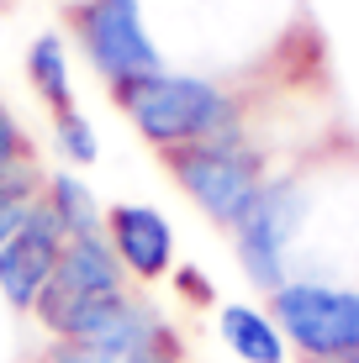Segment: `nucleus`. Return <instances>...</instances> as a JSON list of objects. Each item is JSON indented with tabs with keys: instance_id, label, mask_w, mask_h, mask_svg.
Masks as SVG:
<instances>
[{
	"instance_id": "obj_1",
	"label": "nucleus",
	"mask_w": 359,
	"mask_h": 363,
	"mask_svg": "<svg viewBox=\"0 0 359 363\" xmlns=\"http://www.w3.org/2000/svg\"><path fill=\"white\" fill-rule=\"evenodd\" d=\"M138 300H143L138 284L127 279V269H122L117 247L106 242V232H85V237L64 242L53 279H48V290L32 306V321L43 327L48 342L90 337V332L117 327Z\"/></svg>"
},
{
	"instance_id": "obj_2",
	"label": "nucleus",
	"mask_w": 359,
	"mask_h": 363,
	"mask_svg": "<svg viewBox=\"0 0 359 363\" xmlns=\"http://www.w3.org/2000/svg\"><path fill=\"white\" fill-rule=\"evenodd\" d=\"M117 111L132 121V132L143 137L154 153H175V147L206 143V137L243 132V100L227 84L206 79V74H175L159 69L148 79L117 84L111 90Z\"/></svg>"
},
{
	"instance_id": "obj_3",
	"label": "nucleus",
	"mask_w": 359,
	"mask_h": 363,
	"mask_svg": "<svg viewBox=\"0 0 359 363\" xmlns=\"http://www.w3.org/2000/svg\"><path fill=\"white\" fill-rule=\"evenodd\" d=\"M159 158H164L169 179L185 190V200L222 232L238 227L243 211L254 206V195L269 179V153L259 143H249L243 132L206 137V143L175 147V153H159Z\"/></svg>"
},
{
	"instance_id": "obj_4",
	"label": "nucleus",
	"mask_w": 359,
	"mask_h": 363,
	"mask_svg": "<svg viewBox=\"0 0 359 363\" xmlns=\"http://www.w3.org/2000/svg\"><path fill=\"white\" fill-rule=\"evenodd\" d=\"M269 316L301 363H333L359 353V290L328 279H286L269 295Z\"/></svg>"
},
{
	"instance_id": "obj_5",
	"label": "nucleus",
	"mask_w": 359,
	"mask_h": 363,
	"mask_svg": "<svg viewBox=\"0 0 359 363\" xmlns=\"http://www.w3.org/2000/svg\"><path fill=\"white\" fill-rule=\"evenodd\" d=\"M69 27L85 64L106 79V90L164 69V53L143 27V0H74Z\"/></svg>"
},
{
	"instance_id": "obj_6",
	"label": "nucleus",
	"mask_w": 359,
	"mask_h": 363,
	"mask_svg": "<svg viewBox=\"0 0 359 363\" xmlns=\"http://www.w3.org/2000/svg\"><path fill=\"white\" fill-rule=\"evenodd\" d=\"M306 211H312V195L291 174H269L264 190L254 195V206L243 211V221L232 227V253H238L254 290L275 295L286 284V253L296 232L306 227Z\"/></svg>"
},
{
	"instance_id": "obj_7",
	"label": "nucleus",
	"mask_w": 359,
	"mask_h": 363,
	"mask_svg": "<svg viewBox=\"0 0 359 363\" xmlns=\"http://www.w3.org/2000/svg\"><path fill=\"white\" fill-rule=\"evenodd\" d=\"M64 242H69V232L58 227V216L37 200L32 216L21 221V232L0 247V300H6L11 316H32L37 295L48 290V279H53V269H58Z\"/></svg>"
},
{
	"instance_id": "obj_8",
	"label": "nucleus",
	"mask_w": 359,
	"mask_h": 363,
	"mask_svg": "<svg viewBox=\"0 0 359 363\" xmlns=\"http://www.w3.org/2000/svg\"><path fill=\"white\" fill-rule=\"evenodd\" d=\"M106 242L117 247L127 279L138 284H164L175 274V227L159 206H143V200H117L106 206Z\"/></svg>"
},
{
	"instance_id": "obj_9",
	"label": "nucleus",
	"mask_w": 359,
	"mask_h": 363,
	"mask_svg": "<svg viewBox=\"0 0 359 363\" xmlns=\"http://www.w3.org/2000/svg\"><path fill=\"white\" fill-rule=\"evenodd\" d=\"M159 327H164L159 306H154V300H138L117 327L90 332V337H58V342H48L43 347V363H122L132 347H143Z\"/></svg>"
},
{
	"instance_id": "obj_10",
	"label": "nucleus",
	"mask_w": 359,
	"mask_h": 363,
	"mask_svg": "<svg viewBox=\"0 0 359 363\" xmlns=\"http://www.w3.org/2000/svg\"><path fill=\"white\" fill-rule=\"evenodd\" d=\"M217 337H222V347H227L232 358H243V363H286V353H291V342H286V332L275 327L269 306H243V300L222 306L217 311Z\"/></svg>"
},
{
	"instance_id": "obj_11",
	"label": "nucleus",
	"mask_w": 359,
	"mask_h": 363,
	"mask_svg": "<svg viewBox=\"0 0 359 363\" xmlns=\"http://www.w3.org/2000/svg\"><path fill=\"white\" fill-rule=\"evenodd\" d=\"M43 206L58 216V227L69 237H85V232H106V206L95 200L90 179H80V169H53L43 184Z\"/></svg>"
},
{
	"instance_id": "obj_12",
	"label": "nucleus",
	"mask_w": 359,
	"mask_h": 363,
	"mask_svg": "<svg viewBox=\"0 0 359 363\" xmlns=\"http://www.w3.org/2000/svg\"><path fill=\"white\" fill-rule=\"evenodd\" d=\"M27 84L37 90V100L48 106V116L74 106V69H69V48L58 32H37L27 48Z\"/></svg>"
},
{
	"instance_id": "obj_13",
	"label": "nucleus",
	"mask_w": 359,
	"mask_h": 363,
	"mask_svg": "<svg viewBox=\"0 0 359 363\" xmlns=\"http://www.w3.org/2000/svg\"><path fill=\"white\" fill-rule=\"evenodd\" d=\"M43 184H48V169L43 164H21L16 174L0 179V247L21 232V221L32 216V206L43 200Z\"/></svg>"
},
{
	"instance_id": "obj_14",
	"label": "nucleus",
	"mask_w": 359,
	"mask_h": 363,
	"mask_svg": "<svg viewBox=\"0 0 359 363\" xmlns=\"http://www.w3.org/2000/svg\"><path fill=\"white\" fill-rule=\"evenodd\" d=\"M53 153L64 158V169H90L101 158V137H95V121L85 116L80 106L58 111L53 116Z\"/></svg>"
},
{
	"instance_id": "obj_15",
	"label": "nucleus",
	"mask_w": 359,
	"mask_h": 363,
	"mask_svg": "<svg viewBox=\"0 0 359 363\" xmlns=\"http://www.w3.org/2000/svg\"><path fill=\"white\" fill-rule=\"evenodd\" d=\"M21 164H37V147H32L27 127H21V116L0 100V179H6V174H16Z\"/></svg>"
},
{
	"instance_id": "obj_16",
	"label": "nucleus",
	"mask_w": 359,
	"mask_h": 363,
	"mask_svg": "<svg viewBox=\"0 0 359 363\" xmlns=\"http://www.w3.org/2000/svg\"><path fill=\"white\" fill-rule=\"evenodd\" d=\"M122 363H185V342H180V332L164 321V327L148 337L143 347H132V353L122 358Z\"/></svg>"
},
{
	"instance_id": "obj_17",
	"label": "nucleus",
	"mask_w": 359,
	"mask_h": 363,
	"mask_svg": "<svg viewBox=\"0 0 359 363\" xmlns=\"http://www.w3.org/2000/svg\"><path fill=\"white\" fill-rule=\"evenodd\" d=\"M333 363H359V353H349V358H333Z\"/></svg>"
}]
</instances>
